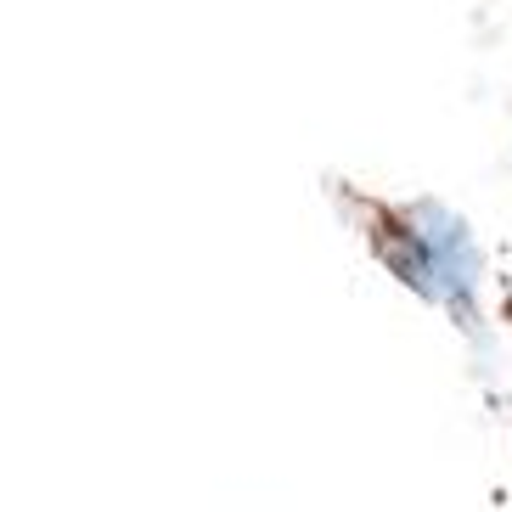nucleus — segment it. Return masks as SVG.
<instances>
[{
    "instance_id": "obj_1",
    "label": "nucleus",
    "mask_w": 512,
    "mask_h": 512,
    "mask_svg": "<svg viewBox=\"0 0 512 512\" xmlns=\"http://www.w3.org/2000/svg\"><path fill=\"white\" fill-rule=\"evenodd\" d=\"M332 209L344 214V226L366 248L377 271L394 287H406L411 299L451 321L462 338L484 344L490 338V259H484L479 231L467 226L439 197H394L372 186H332Z\"/></svg>"
}]
</instances>
